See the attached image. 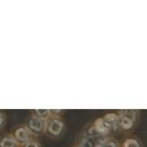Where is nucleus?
Wrapping results in <instances>:
<instances>
[{"instance_id": "nucleus-12", "label": "nucleus", "mask_w": 147, "mask_h": 147, "mask_svg": "<svg viewBox=\"0 0 147 147\" xmlns=\"http://www.w3.org/2000/svg\"><path fill=\"white\" fill-rule=\"evenodd\" d=\"M7 123V115L3 111L0 110V131L3 129Z\"/></svg>"}, {"instance_id": "nucleus-7", "label": "nucleus", "mask_w": 147, "mask_h": 147, "mask_svg": "<svg viewBox=\"0 0 147 147\" xmlns=\"http://www.w3.org/2000/svg\"><path fill=\"white\" fill-rule=\"evenodd\" d=\"M0 147H20L11 134L0 135Z\"/></svg>"}, {"instance_id": "nucleus-9", "label": "nucleus", "mask_w": 147, "mask_h": 147, "mask_svg": "<svg viewBox=\"0 0 147 147\" xmlns=\"http://www.w3.org/2000/svg\"><path fill=\"white\" fill-rule=\"evenodd\" d=\"M30 114L45 121H47L51 116L50 109H32L30 111Z\"/></svg>"}, {"instance_id": "nucleus-3", "label": "nucleus", "mask_w": 147, "mask_h": 147, "mask_svg": "<svg viewBox=\"0 0 147 147\" xmlns=\"http://www.w3.org/2000/svg\"><path fill=\"white\" fill-rule=\"evenodd\" d=\"M137 118L136 110H122L119 115V128L130 130L133 127Z\"/></svg>"}, {"instance_id": "nucleus-14", "label": "nucleus", "mask_w": 147, "mask_h": 147, "mask_svg": "<svg viewBox=\"0 0 147 147\" xmlns=\"http://www.w3.org/2000/svg\"><path fill=\"white\" fill-rule=\"evenodd\" d=\"M62 113V110L61 109H50V114L53 116H59Z\"/></svg>"}, {"instance_id": "nucleus-15", "label": "nucleus", "mask_w": 147, "mask_h": 147, "mask_svg": "<svg viewBox=\"0 0 147 147\" xmlns=\"http://www.w3.org/2000/svg\"><path fill=\"white\" fill-rule=\"evenodd\" d=\"M73 147H81V146H80L78 145V146H73Z\"/></svg>"}, {"instance_id": "nucleus-10", "label": "nucleus", "mask_w": 147, "mask_h": 147, "mask_svg": "<svg viewBox=\"0 0 147 147\" xmlns=\"http://www.w3.org/2000/svg\"><path fill=\"white\" fill-rule=\"evenodd\" d=\"M122 147H142V144L139 140L136 138H130L123 142Z\"/></svg>"}, {"instance_id": "nucleus-4", "label": "nucleus", "mask_w": 147, "mask_h": 147, "mask_svg": "<svg viewBox=\"0 0 147 147\" xmlns=\"http://www.w3.org/2000/svg\"><path fill=\"white\" fill-rule=\"evenodd\" d=\"M10 134L20 146L34 139L29 129L24 126V124H18L15 126Z\"/></svg>"}, {"instance_id": "nucleus-8", "label": "nucleus", "mask_w": 147, "mask_h": 147, "mask_svg": "<svg viewBox=\"0 0 147 147\" xmlns=\"http://www.w3.org/2000/svg\"><path fill=\"white\" fill-rule=\"evenodd\" d=\"M103 118L108 123L112 131H115L119 128V115L116 114H107Z\"/></svg>"}, {"instance_id": "nucleus-1", "label": "nucleus", "mask_w": 147, "mask_h": 147, "mask_svg": "<svg viewBox=\"0 0 147 147\" xmlns=\"http://www.w3.org/2000/svg\"><path fill=\"white\" fill-rule=\"evenodd\" d=\"M65 132V123L59 116L51 115L46 122L45 135L52 140L60 139Z\"/></svg>"}, {"instance_id": "nucleus-5", "label": "nucleus", "mask_w": 147, "mask_h": 147, "mask_svg": "<svg viewBox=\"0 0 147 147\" xmlns=\"http://www.w3.org/2000/svg\"><path fill=\"white\" fill-rule=\"evenodd\" d=\"M106 139L107 138L103 136H96V137L83 136L79 146L81 147H100Z\"/></svg>"}, {"instance_id": "nucleus-6", "label": "nucleus", "mask_w": 147, "mask_h": 147, "mask_svg": "<svg viewBox=\"0 0 147 147\" xmlns=\"http://www.w3.org/2000/svg\"><path fill=\"white\" fill-rule=\"evenodd\" d=\"M94 127L96 130V132L98 133V134L100 136H103V137H106L111 131V127L110 126L108 125V123L104 120V118H100V119H97L94 122Z\"/></svg>"}, {"instance_id": "nucleus-11", "label": "nucleus", "mask_w": 147, "mask_h": 147, "mask_svg": "<svg viewBox=\"0 0 147 147\" xmlns=\"http://www.w3.org/2000/svg\"><path fill=\"white\" fill-rule=\"evenodd\" d=\"M100 147H119L117 141L113 139H106Z\"/></svg>"}, {"instance_id": "nucleus-13", "label": "nucleus", "mask_w": 147, "mask_h": 147, "mask_svg": "<svg viewBox=\"0 0 147 147\" xmlns=\"http://www.w3.org/2000/svg\"><path fill=\"white\" fill-rule=\"evenodd\" d=\"M20 147H42V144H41L38 140H35V139H32L31 140H29V142H27L26 144H24V145L21 146Z\"/></svg>"}, {"instance_id": "nucleus-2", "label": "nucleus", "mask_w": 147, "mask_h": 147, "mask_svg": "<svg viewBox=\"0 0 147 147\" xmlns=\"http://www.w3.org/2000/svg\"><path fill=\"white\" fill-rule=\"evenodd\" d=\"M47 121L36 117V115L30 114L27 116L24 121V126L29 129L33 137H39L45 134Z\"/></svg>"}]
</instances>
